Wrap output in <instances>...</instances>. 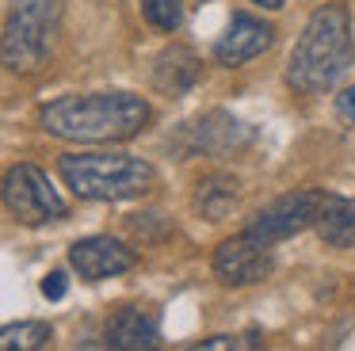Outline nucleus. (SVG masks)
I'll return each mask as SVG.
<instances>
[{
    "instance_id": "9d476101",
    "label": "nucleus",
    "mask_w": 355,
    "mask_h": 351,
    "mask_svg": "<svg viewBox=\"0 0 355 351\" xmlns=\"http://www.w3.org/2000/svg\"><path fill=\"white\" fill-rule=\"evenodd\" d=\"M271 38H275L271 23H263L260 15H248V12H233L225 35L218 38V46H214V58H218V65L237 69V65H245V61L260 58L271 46Z\"/></svg>"
},
{
    "instance_id": "dca6fc26",
    "label": "nucleus",
    "mask_w": 355,
    "mask_h": 351,
    "mask_svg": "<svg viewBox=\"0 0 355 351\" xmlns=\"http://www.w3.org/2000/svg\"><path fill=\"white\" fill-rule=\"evenodd\" d=\"M138 4H141V15L164 35H172L184 19V0H138Z\"/></svg>"
},
{
    "instance_id": "a211bd4d",
    "label": "nucleus",
    "mask_w": 355,
    "mask_h": 351,
    "mask_svg": "<svg viewBox=\"0 0 355 351\" xmlns=\"http://www.w3.org/2000/svg\"><path fill=\"white\" fill-rule=\"evenodd\" d=\"M42 294H46L50 302H58V298H65V275H62V271H50L46 279H42Z\"/></svg>"
},
{
    "instance_id": "20e7f679",
    "label": "nucleus",
    "mask_w": 355,
    "mask_h": 351,
    "mask_svg": "<svg viewBox=\"0 0 355 351\" xmlns=\"http://www.w3.org/2000/svg\"><path fill=\"white\" fill-rule=\"evenodd\" d=\"M58 19V0H24L4 23L0 53L12 73H35L46 61L50 35Z\"/></svg>"
},
{
    "instance_id": "ddd939ff",
    "label": "nucleus",
    "mask_w": 355,
    "mask_h": 351,
    "mask_svg": "<svg viewBox=\"0 0 355 351\" xmlns=\"http://www.w3.org/2000/svg\"><path fill=\"white\" fill-rule=\"evenodd\" d=\"M313 229L329 248H355V198L324 195Z\"/></svg>"
},
{
    "instance_id": "7ed1b4c3",
    "label": "nucleus",
    "mask_w": 355,
    "mask_h": 351,
    "mask_svg": "<svg viewBox=\"0 0 355 351\" xmlns=\"http://www.w3.org/2000/svg\"><path fill=\"white\" fill-rule=\"evenodd\" d=\"M58 168L73 195L92 198V203L138 198L157 183V168L130 153H65Z\"/></svg>"
},
{
    "instance_id": "f3484780",
    "label": "nucleus",
    "mask_w": 355,
    "mask_h": 351,
    "mask_svg": "<svg viewBox=\"0 0 355 351\" xmlns=\"http://www.w3.org/2000/svg\"><path fill=\"white\" fill-rule=\"evenodd\" d=\"M199 348L202 351H241V348H256V340H241V336H207Z\"/></svg>"
},
{
    "instance_id": "f03ea898",
    "label": "nucleus",
    "mask_w": 355,
    "mask_h": 351,
    "mask_svg": "<svg viewBox=\"0 0 355 351\" xmlns=\"http://www.w3.org/2000/svg\"><path fill=\"white\" fill-rule=\"evenodd\" d=\"M355 65V38H352V12L347 4L332 0L321 4L306 19L298 42L286 61V84L306 96L329 92L352 73Z\"/></svg>"
},
{
    "instance_id": "1a4fd4ad",
    "label": "nucleus",
    "mask_w": 355,
    "mask_h": 351,
    "mask_svg": "<svg viewBox=\"0 0 355 351\" xmlns=\"http://www.w3.org/2000/svg\"><path fill=\"white\" fill-rule=\"evenodd\" d=\"M69 264L85 282H100V279H115V275L130 271L138 264V256L119 237H85V241H77L69 248Z\"/></svg>"
},
{
    "instance_id": "0eeeda50",
    "label": "nucleus",
    "mask_w": 355,
    "mask_h": 351,
    "mask_svg": "<svg viewBox=\"0 0 355 351\" xmlns=\"http://www.w3.org/2000/svg\"><path fill=\"white\" fill-rule=\"evenodd\" d=\"M271 271H275L271 244L256 241L252 233L230 237L214 248V275L222 286H252V282H263Z\"/></svg>"
},
{
    "instance_id": "aec40b11",
    "label": "nucleus",
    "mask_w": 355,
    "mask_h": 351,
    "mask_svg": "<svg viewBox=\"0 0 355 351\" xmlns=\"http://www.w3.org/2000/svg\"><path fill=\"white\" fill-rule=\"evenodd\" d=\"M252 4H260V8H268V12H279V8L286 4V0H252Z\"/></svg>"
},
{
    "instance_id": "2eb2a0df",
    "label": "nucleus",
    "mask_w": 355,
    "mask_h": 351,
    "mask_svg": "<svg viewBox=\"0 0 355 351\" xmlns=\"http://www.w3.org/2000/svg\"><path fill=\"white\" fill-rule=\"evenodd\" d=\"M54 340V328L46 320H19V325H4L0 332V348L4 351H39Z\"/></svg>"
},
{
    "instance_id": "f8f14e48",
    "label": "nucleus",
    "mask_w": 355,
    "mask_h": 351,
    "mask_svg": "<svg viewBox=\"0 0 355 351\" xmlns=\"http://www.w3.org/2000/svg\"><path fill=\"white\" fill-rule=\"evenodd\" d=\"M195 80H199V58L187 46H176V42L164 46L153 65V88L161 96L176 99V96H187L195 88Z\"/></svg>"
},
{
    "instance_id": "6ab92c4d",
    "label": "nucleus",
    "mask_w": 355,
    "mask_h": 351,
    "mask_svg": "<svg viewBox=\"0 0 355 351\" xmlns=\"http://www.w3.org/2000/svg\"><path fill=\"white\" fill-rule=\"evenodd\" d=\"M336 111L344 114L347 122H355V84H352V88H344V92L336 96Z\"/></svg>"
},
{
    "instance_id": "423d86ee",
    "label": "nucleus",
    "mask_w": 355,
    "mask_h": 351,
    "mask_svg": "<svg viewBox=\"0 0 355 351\" xmlns=\"http://www.w3.org/2000/svg\"><path fill=\"white\" fill-rule=\"evenodd\" d=\"M321 203H324V191H294V195H283L275 203H268L252 221H248L245 233H252L256 241L263 244H279L286 237L302 233L317 221L321 214Z\"/></svg>"
},
{
    "instance_id": "39448f33",
    "label": "nucleus",
    "mask_w": 355,
    "mask_h": 351,
    "mask_svg": "<svg viewBox=\"0 0 355 351\" xmlns=\"http://www.w3.org/2000/svg\"><path fill=\"white\" fill-rule=\"evenodd\" d=\"M4 206L19 225H46V221H62L69 214V206L50 183V176L31 160L8 168V176H4Z\"/></svg>"
},
{
    "instance_id": "6e6552de",
    "label": "nucleus",
    "mask_w": 355,
    "mask_h": 351,
    "mask_svg": "<svg viewBox=\"0 0 355 351\" xmlns=\"http://www.w3.org/2000/svg\"><path fill=\"white\" fill-rule=\"evenodd\" d=\"M248 126L237 122L230 111H207L195 122H184V134H180V149L184 153H207V157H222L233 153L248 142Z\"/></svg>"
},
{
    "instance_id": "4468645a",
    "label": "nucleus",
    "mask_w": 355,
    "mask_h": 351,
    "mask_svg": "<svg viewBox=\"0 0 355 351\" xmlns=\"http://www.w3.org/2000/svg\"><path fill=\"white\" fill-rule=\"evenodd\" d=\"M195 210L202 214V218H210V221H222L225 214L237 206V180L233 176H225V172H210V176H202L199 183H195Z\"/></svg>"
},
{
    "instance_id": "f257e3e1",
    "label": "nucleus",
    "mask_w": 355,
    "mask_h": 351,
    "mask_svg": "<svg viewBox=\"0 0 355 351\" xmlns=\"http://www.w3.org/2000/svg\"><path fill=\"white\" fill-rule=\"evenodd\" d=\"M46 134L80 145L130 142L149 126V103L134 92H88V96H58L39 111Z\"/></svg>"
},
{
    "instance_id": "9b49d317",
    "label": "nucleus",
    "mask_w": 355,
    "mask_h": 351,
    "mask_svg": "<svg viewBox=\"0 0 355 351\" xmlns=\"http://www.w3.org/2000/svg\"><path fill=\"white\" fill-rule=\"evenodd\" d=\"M107 348L119 351H149L161 348V320L146 305H119L107 320Z\"/></svg>"
}]
</instances>
